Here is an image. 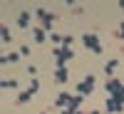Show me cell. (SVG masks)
Here are the masks:
<instances>
[{
  "instance_id": "obj_1",
  "label": "cell",
  "mask_w": 124,
  "mask_h": 114,
  "mask_svg": "<svg viewBox=\"0 0 124 114\" xmlns=\"http://www.w3.org/2000/svg\"><path fill=\"white\" fill-rule=\"evenodd\" d=\"M82 47H85V50H92L94 55H102V52H104V47L99 45V37H97V35H92V32L82 35Z\"/></svg>"
},
{
  "instance_id": "obj_2",
  "label": "cell",
  "mask_w": 124,
  "mask_h": 114,
  "mask_svg": "<svg viewBox=\"0 0 124 114\" xmlns=\"http://www.w3.org/2000/svg\"><path fill=\"white\" fill-rule=\"evenodd\" d=\"M52 55H55V67H65V62L75 57V52H72L70 47H57Z\"/></svg>"
},
{
  "instance_id": "obj_3",
  "label": "cell",
  "mask_w": 124,
  "mask_h": 114,
  "mask_svg": "<svg viewBox=\"0 0 124 114\" xmlns=\"http://www.w3.org/2000/svg\"><path fill=\"white\" fill-rule=\"evenodd\" d=\"M37 89H40V82H37V79H32V82H30V87H27L25 92H20V94H17V99H15V102H17V104H25V102H30V99L35 97V92H37Z\"/></svg>"
},
{
  "instance_id": "obj_4",
  "label": "cell",
  "mask_w": 124,
  "mask_h": 114,
  "mask_svg": "<svg viewBox=\"0 0 124 114\" xmlns=\"http://www.w3.org/2000/svg\"><path fill=\"white\" fill-rule=\"evenodd\" d=\"M37 20H40V23H42V27L47 30V32H52V23H55V15L52 13H47V10L45 8H37Z\"/></svg>"
},
{
  "instance_id": "obj_5",
  "label": "cell",
  "mask_w": 124,
  "mask_h": 114,
  "mask_svg": "<svg viewBox=\"0 0 124 114\" xmlns=\"http://www.w3.org/2000/svg\"><path fill=\"white\" fill-rule=\"evenodd\" d=\"M92 87H94V75H87V77L77 84V92H79L82 97H89V94H92Z\"/></svg>"
},
{
  "instance_id": "obj_6",
  "label": "cell",
  "mask_w": 124,
  "mask_h": 114,
  "mask_svg": "<svg viewBox=\"0 0 124 114\" xmlns=\"http://www.w3.org/2000/svg\"><path fill=\"white\" fill-rule=\"evenodd\" d=\"M104 109H107L109 114H122V112H124V107H122V104H117V102L112 99V97H107V102H104Z\"/></svg>"
},
{
  "instance_id": "obj_7",
  "label": "cell",
  "mask_w": 124,
  "mask_h": 114,
  "mask_svg": "<svg viewBox=\"0 0 124 114\" xmlns=\"http://www.w3.org/2000/svg\"><path fill=\"white\" fill-rule=\"evenodd\" d=\"M72 94H67V92H62V94H57V99H55V107H70L72 104Z\"/></svg>"
},
{
  "instance_id": "obj_8",
  "label": "cell",
  "mask_w": 124,
  "mask_h": 114,
  "mask_svg": "<svg viewBox=\"0 0 124 114\" xmlns=\"http://www.w3.org/2000/svg\"><path fill=\"white\" fill-rule=\"evenodd\" d=\"M32 35H35V42H37V45H45V40L50 37V32H47L45 27H35V32H32Z\"/></svg>"
},
{
  "instance_id": "obj_9",
  "label": "cell",
  "mask_w": 124,
  "mask_h": 114,
  "mask_svg": "<svg viewBox=\"0 0 124 114\" xmlns=\"http://www.w3.org/2000/svg\"><path fill=\"white\" fill-rule=\"evenodd\" d=\"M67 77H70V69H67V67H57V69H55V82H57V84L67 82Z\"/></svg>"
},
{
  "instance_id": "obj_10",
  "label": "cell",
  "mask_w": 124,
  "mask_h": 114,
  "mask_svg": "<svg viewBox=\"0 0 124 114\" xmlns=\"http://www.w3.org/2000/svg\"><path fill=\"white\" fill-rule=\"evenodd\" d=\"M122 84H124V82H119V79H109L107 84H104V89L109 92V94H114V92H117V89H119Z\"/></svg>"
},
{
  "instance_id": "obj_11",
  "label": "cell",
  "mask_w": 124,
  "mask_h": 114,
  "mask_svg": "<svg viewBox=\"0 0 124 114\" xmlns=\"http://www.w3.org/2000/svg\"><path fill=\"white\" fill-rule=\"evenodd\" d=\"M109 97H112V99H114V102H117V104H122V107H124V84H122V87H119V89L114 92V94H109Z\"/></svg>"
},
{
  "instance_id": "obj_12",
  "label": "cell",
  "mask_w": 124,
  "mask_h": 114,
  "mask_svg": "<svg viewBox=\"0 0 124 114\" xmlns=\"http://www.w3.org/2000/svg\"><path fill=\"white\" fill-rule=\"evenodd\" d=\"M0 40H3V42H10V40H13V32H10V27H8V25L0 27Z\"/></svg>"
},
{
  "instance_id": "obj_13",
  "label": "cell",
  "mask_w": 124,
  "mask_h": 114,
  "mask_svg": "<svg viewBox=\"0 0 124 114\" xmlns=\"http://www.w3.org/2000/svg\"><path fill=\"white\" fill-rule=\"evenodd\" d=\"M17 25L20 27H30V13H20L17 15Z\"/></svg>"
},
{
  "instance_id": "obj_14",
  "label": "cell",
  "mask_w": 124,
  "mask_h": 114,
  "mask_svg": "<svg viewBox=\"0 0 124 114\" xmlns=\"http://www.w3.org/2000/svg\"><path fill=\"white\" fill-rule=\"evenodd\" d=\"M117 65H119V60H112V62H107V67H104V75H114Z\"/></svg>"
},
{
  "instance_id": "obj_15",
  "label": "cell",
  "mask_w": 124,
  "mask_h": 114,
  "mask_svg": "<svg viewBox=\"0 0 124 114\" xmlns=\"http://www.w3.org/2000/svg\"><path fill=\"white\" fill-rule=\"evenodd\" d=\"M15 87H17L15 79H3V82H0V89H15Z\"/></svg>"
},
{
  "instance_id": "obj_16",
  "label": "cell",
  "mask_w": 124,
  "mask_h": 114,
  "mask_svg": "<svg viewBox=\"0 0 124 114\" xmlns=\"http://www.w3.org/2000/svg\"><path fill=\"white\" fill-rule=\"evenodd\" d=\"M50 40H52V42H57V45L62 47V40H65V35H57V32H50Z\"/></svg>"
},
{
  "instance_id": "obj_17",
  "label": "cell",
  "mask_w": 124,
  "mask_h": 114,
  "mask_svg": "<svg viewBox=\"0 0 124 114\" xmlns=\"http://www.w3.org/2000/svg\"><path fill=\"white\" fill-rule=\"evenodd\" d=\"M20 57H23V55H20V52H13V55H8V62H17Z\"/></svg>"
},
{
  "instance_id": "obj_18",
  "label": "cell",
  "mask_w": 124,
  "mask_h": 114,
  "mask_svg": "<svg viewBox=\"0 0 124 114\" xmlns=\"http://www.w3.org/2000/svg\"><path fill=\"white\" fill-rule=\"evenodd\" d=\"M114 37H119V40H124V23L119 25V30H117V32H114Z\"/></svg>"
},
{
  "instance_id": "obj_19",
  "label": "cell",
  "mask_w": 124,
  "mask_h": 114,
  "mask_svg": "<svg viewBox=\"0 0 124 114\" xmlns=\"http://www.w3.org/2000/svg\"><path fill=\"white\" fill-rule=\"evenodd\" d=\"M72 45V35H65V40H62V47H70Z\"/></svg>"
},
{
  "instance_id": "obj_20",
  "label": "cell",
  "mask_w": 124,
  "mask_h": 114,
  "mask_svg": "<svg viewBox=\"0 0 124 114\" xmlns=\"http://www.w3.org/2000/svg\"><path fill=\"white\" fill-rule=\"evenodd\" d=\"M20 55H25V57H27V55H30V47H27V45H23V47H20Z\"/></svg>"
},
{
  "instance_id": "obj_21",
  "label": "cell",
  "mask_w": 124,
  "mask_h": 114,
  "mask_svg": "<svg viewBox=\"0 0 124 114\" xmlns=\"http://www.w3.org/2000/svg\"><path fill=\"white\" fill-rule=\"evenodd\" d=\"M87 114H102V112H97V109H92V112H87Z\"/></svg>"
}]
</instances>
